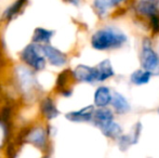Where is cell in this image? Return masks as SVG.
I'll return each instance as SVG.
<instances>
[{"mask_svg": "<svg viewBox=\"0 0 159 158\" xmlns=\"http://www.w3.org/2000/svg\"><path fill=\"white\" fill-rule=\"evenodd\" d=\"M127 42V36L120 30L113 27L98 29L91 38V44L95 50L104 51L109 49L120 48Z\"/></svg>", "mask_w": 159, "mask_h": 158, "instance_id": "6da1fadb", "label": "cell"}, {"mask_svg": "<svg viewBox=\"0 0 159 158\" xmlns=\"http://www.w3.org/2000/svg\"><path fill=\"white\" fill-rule=\"evenodd\" d=\"M21 59L34 70H41L46 67V59L41 52L40 44L30 43L22 50Z\"/></svg>", "mask_w": 159, "mask_h": 158, "instance_id": "7a4b0ae2", "label": "cell"}, {"mask_svg": "<svg viewBox=\"0 0 159 158\" xmlns=\"http://www.w3.org/2000/svg\"><path fill=\"white\" fill-rule=\"evenodd\" d=\"M141 64L144 70L151 74H159V56L152 48L151 40L145 38L142 44Z\"/></svg>", "mask_w": 159, "mask_h": 158, "instance_id": "3957f363", "label": "cell"}, {"mask_svg": "<svg viewBox=\"0 0 159 158\" xmlns=\"http://www.w3.org/2000/svg\"><path fill=\"white\" fill-rule=\"evenodd\" d=\"M40 48H41V52L46 61H48L51 65L57 66V67H62L66 64V54L57 48L51 46V44H41Z\"/></svg>", "mask_w": 159, "mask_h": 158, "instance_id": "277c9868", "label": "cell"}, {"mask_svg": "<svg viewBox=\"0 0 159 158\" xmlns=\"http://www.w3.org/2000/svg\"><path fill=\"white\" fill-rule=\"evenodd\" d=\"M17 80H19L21 88L26 93L32 92L37 87L36 86V77L30 68L23 67V66L17 68Z\"/></svg>", "mask_w": 159, "mask_h": 158, "instance_id": "5b68a950", "label": "cell"}, {"mask_svg": "<svg viewBox=\"0 0 159 158\" xmlns=\"http://www.w3.org/2000/svg\"><path fill=\"white\" fill-rule=\"evenodd\" d=\"M73 77L79 82H94L96 81L95 68L88 65L80 64L75 67L73 70Z\"/></svg>", "mask_w": 159, "mask_h": 158, "instance_id": "8992f818", "label": "cell"}, {"mask_svg": "<svg viewBox=\"0 0 159 158\" xmlns=\"http://www.w3.org/2000/svg\"><path fill=\"white\" fill-rule=\"evenodd\" d=\"M94 106L89 105L79 111H73L66 114V118L71 122H88L92 120Z\"/></svg>", "mask_w": 159, "mask_h": 158, "instance_id": "52a82bcc", "label": "cell"}, {"mask_svg": "<svg viewBox=\"0 0 159 158\" xmlns=\"http://www.w3.org/2000/svg\"><path fill=\"white\" fill-rule=\"evenodd\" d=\"M92 121L94 122V124L98 128H100V130H102L107 124L114 121V114L111 110H108L106 107L98 108V110H94Z\"/></svg>", "mask_w": 159, "mask_h": 158, "instance_id": "ba28073f", "label": "cell"}, {"mask_svg": "<svg viewBox=\"0 0 159 158\" xmlns=\"http://www.w3.org/2000/svg\"><path fill=\"white\" fill-rule=\"evenodd\" d=\"M111 104L113 105L115 112L119 115L127 114L131 110V106H130L128 100L119 92H115L114 94H111Z\"/></svg>", "mask_w": 159, "mask_h": 158, "instance_id": "9c48e42d", "label": "cell"}, {"mask_svg": "<svg viewBox=\"0 0 159 158\" xmlns=\"http://www.w3.org/2000/svg\"><path fill=\"white\" fill-rule=\"evenodd\" d=\"M95 74H96V81H104V80L111 78L115 75L114 68L109 60H104L101 63L95 66Z\"/></svg>", "mask_w": 159, "mask_h": 158, "instance_id": "30bf717a", "label": "cell"}, {"mask_svg": "<svg viewBox=\"0 0 159 158\" xmlns=\"http://www.w3.org/2000/svg\"><path fill=\"white\" fill-rule=\"evenodd\" d=\"M111 101V92L107 87H98L94 92V105L98 108L106 107Z\"/></svg>", "mask_w": 159, "mask_h": 158, "instance_id": "8fae6325", "label": "cell"}, {"mask_svg": "<svg viewBox=\"0 0 159 158\" xmlns=\"http://www.w3.org/2000/svg\"><path fill=\"white\" fill-rule=\"evenodd\" d=\"M122 1L124 0H94L93 1V8H94L95 12L101 17H103L109 9L118 6Z\"/></svg>", "mask_w": 159, "mask_h": 158, "instance_id": "7c38bea8", "label": "cell"}, {"mask_svg": "<svg viewBox=\"0 0 159 158\" xmlns=\"http://www.w3.org/2000/svg\"><path fill=\"white\" fill-rule=\"evenodd\" d=\"M54 35L53 30H49L46 28L38 27L35 29L33 35V43L36 44H50L51 38Z\"/></svg>", "mask_w": 159, "mask_h": 158, "instance_id": "4fadbf2b", "label": "cell"}, {"mask_svg": "<svg viewBox=\"0 0 159 158\" xmlns=\"http://www.w3.org/2000/svg\"><path fill=\"white\" fill-rule=\"evenodd\" d=\"M41 112H42V114H43V116L49 120L55 118V117H57V115L60 114L59 110H57V106H55L53 100L50 99V97H46V99L41 102Z\"/></svg>", "mask_w": 159, "mask_h": 158, "instance_id": "5bb4252c", "label": "cell"}, {"mask_svg": "<svg viewBox=\"0 0 159 158\" xmlns=\"http://www.w3.org/2000/svg\"><path fill=\"white\" fill-rule=\"evenodd\" d=\"M27 141L38 147H42L46 144V131L42 128H35L28 133Z\"/></svg>", "mask_w": 159, "mask_h": 158, "instance_id": "9a60e30c", "label": "cell"}, {"mask_svg": "<svg viewBox=\"0 0 159 158\" xmlns=\"http://www.w3.org/2000/svg\"><path fill=\"white\" fill-rule=\"evenodd\" d=\"M136 11L140 13L141 15H145V16H151V15L157 13V8L152 1L148 0H142L136 4Z\"/></svg>", "mask_w": 159, "mask_h": 158, "instance_id": "2e32d148", "label": "cell"}, {"mask_svg": "<svg viewBox=\"0 0 159 158\" xmlns=\"http://www.w3.org/2000/svg\"><path fill=\"white\" fill-rule=\"evenodd\" d=\"M102 133L107 138H111V139H118L122 133V128L119 124L115 121H111L109 124H107L105 128H103L102 130Z\"/></svg>", "mask_w": 159, "mask_h": 158, "instance_id": "e0dca14e", "label": "cell"}, {"mask_svg": "<svg viewBox=\"0 0 159 158\" xmlns=\"http://www.w3.org/2000/svg\"><path fill=\"white\" fill-rule=\"evenodd\" d=\"M152 74L144 70H138L135 72H133L131 74V82L136 86H143V84H146L147 82L151 80Z\"/></svg>", "mask_w": 159, "mask_h": 158, "instance_id": "ac0fdd59", "label": "cell"}, {"mask_svg": "<svg viewBox=\"0 0 159 158\" xmlns=\"http://www.w3.org/2000/svg\"><path fill=\"white\" fill-rule=\"evenodd\" d=\"M23 3H24V0H17V1H15L12 6H9L8 9H7L6 12H4V14H3L4 19L12 20L13 17H15V15L19 13V11L21 10L22 7H23Z\"/></svg>", "mask_w": 159, "mask_h": 158, "instance_id": "d6986e66", "label": "cell"}, {"mask_svg": "<svg viewBox=\"0 0 159 158\" xmlns=\"http://www.w3.org/2000/svg\"><path fill=\"white\" fill-rule=\"evenodd\" d=\"M117 140H118V147H119V150L121 152H126L127 150H129L130 146L133 145L130 134H121Z\"/></svg>", "mask_w": 159, "mask_h": 158, "instance_id": "ffe728a7", "label": "cell"}, {"mask_svg": "<svg viewBox=\"0 0 159 158\" xmlns=\"http://www.w3.org/2000/svg\"><path fill=\"white\" fill-rule=\"evenodd\" d=\"M142 129H143V126L141 124V121H138L133 126V129H132L131 133H130V137L132 139V143L136 144L140 140V137H141V133H142Z\"/></svg>", "mask_w": 159, "mask_h": 158, "instance_id": "44dd1931", "label": "cell"}, {"mask_svg": "<svg viewBox=\"0 0 159 158\" xmlns=\"http://www.w3.org/2000/svg\"><path fill=\"white\" fill-rule=\"evenodd\" d=\"M151 19V27L154 34H159V14L158 12L149 16Z\"/></svg>", "mask_w": 159, "mask_h": 158, "instance_id": "7402d4cb", "label": "cell"}, {"mask_svg": "<svg viewBox=\"0 0 159 158\" xmlns=\"http://www.w3.org/2000/svg\"><path fill=\"white\" fill-rule=\"evenodd\" d=\"M157 112H158V115H159V107H158V111H157Z\"/></svg>", "mask_w": 159, "mask_h": 158, "instance_id": "603a6c76", "label": "cell"}, {"mask_svg": "<svg viewBox=\"0 0 159 158\" xmlns=\"http://www.w3.org/2000/svg\"><path fill=\"white\" fill-rule=\"evenodd\" d=\"M148 1H155V0H148Z\"/></svg>", "mask_w": 159, "mask_h": 158, "instance_id": "cb8c5ba5", "label": "cell"}, {"mask_svg": "<svg viewBox=\"0 0 159 158\" xmlns=\"http://www.w3.org/2000/svg\"><path fill=\"white\" fill-rule=\"evenodd\" d=\"M158 56H159V55H158Z\"/></svg>", "mask_w": 159, "mask_h": 158, "instance_id": "d4e9b609", "label": "cell"}]
</instances>
